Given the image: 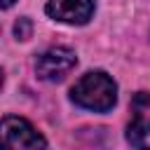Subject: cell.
I'll use <instances>...</instances> for the list:
<instances>
[{
	"label": "cell",
	"mask_w": 150,
	"mask_h": 150,
	"mask_svg": "<svg viewBox=\"0 0 150 150\" xmlns=\"http://www.w3.org/2000/svg\"><path fill=\"white\" fill-rule=\"evenodd\" d=\"M70 98L80 108L94 112H108L117 103V84L108 73L89 70L75 82V87L70 89Z\"/></svg>",
	"instance_id": "obj_1"
},
{
	"label": "cell",
	"mask_w": 150,
	"mask_h": 150,
	"mask_svg": "<svg viewBox=\"0 0 150 150\" xmlns=\"http://www.w3.org/2000/svg\"><path fill=\"white\" fill-rule=\"evenodd\" d=\"M45 136L19 115H7L0 120V150H45Z\"/></svg>",
	"instance_id": "obj_2"
},
{
	"label": "cell",
	"mask_w": 150,
	"mask_h": 150,
	"mask_svg": "<svg viewBox=\"0 0 150 150\" xmlns=\"http://www.w3.org/2000/svg\"><path fill=\"white\" fill-rule=\"evenodd\" d=\"M75 63H77V56L70 47H52L38 56L35 75L45 82H59L75 68Z\"/></svg>",
	"instance_id": "obj_3"
},
{
	"label": "cell",
	"mask_w": 150,
	"mask_h": 150,
	"mask_svg": "<svg viewBox=\"0 0 150 150\" xmlns=\"http://www.w3.org/2000/svg\"><path fill=\"white\" fill-rule=\"evenodd\" d=\"M127 141L136 150H150V94L138 91L131 98V122L127 127Z\"/></svg>",
	"instance_id": "obj_4"
},
{
	"label": "cell",
	"mask_w": 150,
	"mask_h": 150,
	"mask_svg": "<svg viewBox=\"0 0 150 150\" xmlns=\"http://www.w3.org/2000/svg\"><path fill=\"white\" fill-rule=\"evenodd\" d=\"M45 12L61 23L84 26L94 16V0H49Z\"/></svg>",
	"instance_id": "obj_5"
},
{
	"label": "cell",
	"mask_w": 150,
	"mask_h": 150,
	"mask_svg": "<svg viewBox=\"0 0 150 150\" xmlns=\"http://www.w3.org/2000/svg\"><path fill=\"white\" fill-rule=\"evenodd\" d=\"M30 19L28 16H21L19 21H16V26H14V33H16V38L19 40H28L30 38Z\"/></svg>",
	"instance_id": "obj_6"
},
{
	"label": "cell",
	"mask_w": 150,
	"mask_h": 150,
	"mask_svg": "<svg viewBox=\"0 0 150 150\" xmlns=\"http://www.w3.org/2000/svg\"><path fill=\"white\" fill-rule=\"evenodd\" d=\"M16 0H0V9H7V7H12Z\"/></svg>",
	"instance_id": "obj_7"
},
{
	"label": "cell",
	"mask_w": 150,
	"mask_h": 150,
	"mask_svg": "<svg viewBox=\"0 0 150 150\" xmlns=\"http://www.w3.org/2000/svg\"><path fill=\"white\" fill-rule=\"evenodd\" d=\"M0 87H2V73H0Z\"/></svg>",
	"instance_id": "obj_8"
}]
</instances>
